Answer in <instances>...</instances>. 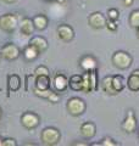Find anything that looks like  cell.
Listing matches in <instances>:
<instances>
[{"mask_svg": "<svg viewBox=\"0 0 139 146\" xmlns=\"http://www.w3.org/2000/svg\"><path fill=\"white\" fill-rule=\"evenodd\" d=\"M60 139H61V134H60V131L56 129V128L48 127V128H45V129L41 130L40 140L44 145H48V146L56 145L60 141Z\"/></svg>", "mask_w": 139, "mask_h": 146, "instance_id": "obj_1", "label": "cell"}, {"mask_svg": "<svg viewBox=\"0 0 139 146\" xmlns=\"http://www.w3.org/2000/svg\"><path fill=\"white\" fill-rule=\"evenodd\" d=\"M112 63L120 70H127L132 65V56L124 51H116L112 55Z\"/></svg>", "mask_w": 139, "mask_h": 146, "instance_id": "obj_2", "label": "cell"}, {"mask_svg": "<svg viewBox=\"0 0 139 146\" xmlns=\"http://www.w3.org/2000/svg\"><path fill=\"white\" fill-rule=\"evenodd\" d=\"M66 107H67V111H68L70 115H72V116H81L82 113L86 112L87 105L80 98H71L67 101V106Z\"/></svg>", "mask_w": 139, "mask_h": 146, "instance_id": "obj_3", "label": "cell"}, {"mask_svg": "<svg viewBox=\"0 0 139 146\" xmlns=\"http://www.w3.org/2000/svg\"><path fill=\"white\" fill-rule=\"evenodd\" d=\"M40 123V117L34 112H25L21 116V124L26 129H34Z\"/></svg>", "mask_w": 139, "mask_h": 146, "instance_id": "obj_4", "label": "cell"}, {"mask_svg": "<svg viewBox=\"0 0 139 146\" xmlns=\"http://www.w3.org/2000/svg\"><path fill=\"white\" fill-rule=\"evenodd\" d=\"M17 18L15 15H11V13H6L0 17V28L4 32H7V33H11L16 29L17 27Z\"/></svg>", "mask_w": 139, "mask_h": 146, "instance_id": "obj_5", "label": "cell"}, {"mask_svg": "<svg viewBox=\"0 0 139 146\" xmlns=\"http://www.w3.org/2000/svg\"><path fill=\"white\" fill-rule=\"evenodd\" d=\"M1 57H4L7 61H13L20 56V49L15 44H6L1 48Z\"/></svg>", "mask_w": 139, "mask_h": 146, "instance_id": "obj_6", "label": "cell"}, {"mask_svg": "<svg viewBox=\"0 0 139 146\" xmlns=\"http://www.w3.org/2000/svg\"><path fill=\"white\" fill-rule=\"evenodd\" d=\"M88 25L94 29H101L106 27V18L101 12H93L88 17Z\"/></svg>", "mask_w": 139, "mask_h": 146, "instance_id": "obj_7", "label": "cell"}, {"mask_svg": "<svg viewBox=\"0 0 139 146\" xmlns=\"http://www.w3.org/2000/svg\"><path fill=\"white\" fill-rule=\"evenodd\" d=\"M57 35L59 38L62 40V42L67 43L71 42L75 36V32H73V28L68 25H60L57 27Z\"/></svg>", "mask_w": 139, "mask_h": 146, "instance_id": "obj_8", "label": "cell"}, {"mask_svg": "<svg viewBox=\"0 0 139 146\" xmlns=\"http://www.w3.org/2000/svg\"><path fill=\"white\" fill-rule=\"evenodd\" d=\"M122 129L126 131V133H133L137 129V119L134 117V112L132 110H129L127 113V117L124 122L122 123Z\"/></svg>", "mask_w": 139, "mask_h": 146, "instance_id": "obj_9", "label": "cell"}, {"mask_svg": "<svg viewBox=\"0 0 139 146\" xmlns=\"http://www.w3.org/2000/svg\"><path fill=\"white\" fill-rule=\"evenodd\" d=\"M29 46L34 48L39 54H41L48 49V40L44 36H33L29 40Z\"/></svg>", "mask_w": 139, "mask_h": 146, "instance_id": "obj_10", "label": "cell"}, {"mask_svg": "<svg viewBox=\"0 0 139 146\" xmlns=\"http://www.w3.org/2000/svg\"><path fill=\"white\" fill-rule=\"evenodd\" d=\"M80 131H81V135L84 139H92L96 134V127L93 122H86L81 125Z\"/></svg>", "mask_w": 139, "mask_h": 146, "instance_id": "obj_11", "label": "cell"}, {"mask_svg": "<svg viewBox=\"0 0 139 146\" xmlns=\"http://www.w3.org/2000/svg\"><path fill=\"white\" fill-rule=\"evenodd\" d=\"M34 93H35L37 96H40L43 99L49 100L50 102H57L59 101V95L56 93H54V91L50 90V88L45 89V90H39V89L34 88Z\"/></svg>", "mask_w": 139, "mask_h": 146, "instance_id": "obj_12", "label": "cell"}, {"mask_svg": "<svg viewBox=\"0 0 139 146\" xmlns=\"http://www.w3.org/2000/svg\"><path fill=\"white\" fill-rule=\"evenodd\" d=\"M53 84L55 86V89H56L57 91H65L67 89V86H68V79L65 77L63 74H56L54 77V80H53Z\"/></svg>", "mask_w": 139, "mask_h": 146, "instance_id": "obj_13", "label": "cell"}, {"mask_svg": "<svg viewBox=\"0 0 139 146\" xmlns=\"http://www.w3.org/2000/svg\"><path fill=\"white\" fill-rule=\"evenodd\" d=\"M34 31V25L33 21L29 20V18H23L20 23V32L23 35H31L33 34Z\"/></svg>", "mask_w": 139, "mask_h": 146, "instance_id": "obj_14", "label": "cell"}, {"mask_svg": "<svg viewBox=\"0 0 139 146\" xmlns=\"http://www.w3.org/2000/svg\"><path fill=\"white\" fill-rule=\"evenodd\" d=\"M35 88L39 90H45L50 88V78L48 74L35 76Z\"/></svg>", "mask_w": 139, "mask_h": 146, "instance_id": "obj_15", "label": "cell"}, {"mask_svg": "<svg viewBox=\"0 0 139 146\" xmlns=\"http://www.w3.org/2000/svg\"><path fill=\"white\" fill-rule=\"evenodd\" d=\"M68 85L72 90H76V91H82L83 90V76L80 74H75L72 76L68 80Z\"/></svg>", "mask_w": 139, "mask_h": 146, "instance_id": "obj_16", "label": "cell"}, {"mask_svg": "<svg viewBox=\"0 0 139 146\" xmlns=\"http://www.w3.org/2000/svg\"><path fill=\"white\" fill-rule=\"evenodd\" d=\"M21 78L17 74H11L7 77V88L10 91H17L21 88Z\"/></svg>", "mask_w": 139, "mask_h": 146, "instance_id": "obj_17", "label": "cell"}, {"mask_svg": "<svg viewBox=\"0 0 139 146\" xmlns=\"http://www.w3.org/2000/svg\"><path fill=\"white\" fill-rule=\"evenodd\" d=\"M127 85L129 90L132 91H138L139 90V71H134L131 76L128 77L127 80Z\"/></svg>", "mask_w": 139, "mask_h": 146, "instance_id": "obj_18", "label": "cell"}, {"mask_svg": "<svg viewBox=\"0 0 139 146\" xmlns=\"http://www.w3.org/2000/svg\"><path fill=\"white\" fill-rule=\"evenodd\" d=\"M81 66L86 72H90L93 70H96V61L92 56H84L81 60Z\"/></svg>", "mask_w": 139, "mask_h": 146, "instance_id": "obj_19", "label": "cell"}, {"mask_svg": "<svg viewBox=\"0 0 139 146\" xmlns=\"http://www.w3.org/2000/svg\"><path fill=\"white\" fill-rule=\"evenodd\" d=\"M33 25H34V28L38 29V31H43L48 27V18H46L44 15H38L35 16L33 20Z\"/></svg>", "mask_w": 139, "mask_h": 146, "instance_id": "obj_20", "label": "cell"}, {"mask_svg": "<svg viewBox=\"0 0 139 146\" xmlns=\"http://www.w3.org/2000/svg\"><path fill=\"white\" fill-rule=\"evenodd\" d=\"M111 83H112L114 89L117 91V93L122 91L124 89V86H126V82H124L122 76H112L111 77Z\"/></svg>", "mask_w": 139, "mask_h": 146, "instance_id": "obj_21", "label": "cell"}, {"mask_svg": "<svg viewBox=\"0 0 139 146\" xmlns=\"http://www.w3.org/2000/svg\"><path fill=\"white\" fill-rule=\"evenodd\" d=\"M101 88H103V90L109 95L118 94L112 86V83H111V77H105V78L103 79V82H101Z\"/></svg>", "mask_w": 139, "mask_h": 146, "instance_id": "obj_22", "label": "cell"}, {"mask_svg": "<svg viewBox=\"0 0 139 146\" xmlns=\"http://www.w3.org/2000/svg\"><path fill=\"white\" fill-rule=\"evenodd\" d=\"M23 55H25V57L27 58V60H34V58L38 56L39 55V52L37 51V50L34 49V48H32V46H27L26 49H25V51H23Z\"/></svg>", "mask_w": 139, "mask_h": 146, "instance_id": "obj_23", "label": "cell"}, {"mask_svg": "<svg viewBox=\"0 0 139 146\" xmlns=\"http://www.w3.org/2000/svg\"><path fill=\"white\" fill-rule=\"evenodd\" d=\"M129 25L134 27V28L139 27V10H134L131 12V15H129Z\"/></svg>", "mask_w": 139, "mask_h": 146, "instance_id": "obj_24", "label": "cell"}, {"mask_svg": "<svg viewBox=\"0 0 139 146\" xmlns=\"http://www.w3.org/2000/svg\"><path fill=\"white\" fill-rule=\"evenodd\" d=\"M89 83H90V91H95L96 90V70H93L89 72Z\"/></svg>", "mask_w": 139, "mask_h": 146, "instance_id": "obj_25", "label": "cell"}, {"mask_svg": "<svg viewBox=\"0 0 139 146\" xmlns=\"http://www.w3.org/2000/svg\"><path fill=\"white\" fill-rule=\"evenodd\" d=\"M108 15H109V20H112V21H117L120 17V13L116 9H110L108 11Z\"/></svg>", "mask_w": 139, "mask_h": 146, "instance_id": "obj_26", "label": "cell"}, {"mask_svg": "<svg viewBox=\"0 0 139 146\" xmlns=\"http://www.w3.org/2000/svg\"><path fill=\"white\" fill-rule=\"evenodd\" d=\"M34 74L35 76H39V74H48L49 76V70H48V67H45V66H38L34 71Z\"/></svg>", "mask_w": 139, "mask_h": 146, "instance_id": "obj_27", "label": "cell"}, {"mask_svg": "<svg viewBox=\"0 0 139 146\" xmlns=\"http://www.w3.org/2000/svg\"><path fill=\"white\" fill-rule=\"evenodd\" d=\"M106 27H108L110 31H116V29H117V25H116V21H112V20L106 21Z\"/></svg>", "mask_w": 139, "mask_h": 146, "instance_id": "obj_28", "label": "cell"}, {"mask_svg": "<svg viewBox=\"0 0 139 146\" xmlns=\"http://www.w3.org/2000/svg\"><path fill=\"white\" fill-rule=\"evenodd\" d=\"M3 146H16V141H15V139L6 138L3 140Z\"/></svg>", "mask_w": 139, "mask_h": 146, "instance_id": "obj_29", "label": "cell"}, {"mask_svg": "<svg viewBox=\"0 0 139 146\" xmlns=\"http://www.w3.org/2000/svg\"><path fill=\"white\" fill-rule=\"evenodd\" d=\"M96 145H103V146H106V145H110V146H115V145H117L116 143H114V140L112 139H110V138H105L103 140V143H100V144H96Z\"/></svg>", "mask_w": 139, "mask_h": 146, "instance_id": "obj_30", "label": "cell"}, {"mask_svg": "<svg viewBox=\"0 0 139 146\" xmlns=\"http://www.w3.org/2000/svg\"><path fill=\"white\" fill-rule=\"evenodd\" d=\"M123 4L126 6H131L132 4H133V0H123Z\"/></svg>", "mask_w": 139, "mask_h": 146, "instance_id": "obj_31", "label": "cell"}, {"mask_svg": "<svg viewBox=\"0 0 139 146\" xmlns=\"http://www.w3.org/2000/svg\"><path fill=\"white\" fill-rule=\"evenodd\" d=\"M4 3H6V4H12V3H15L16 0H3Z\"/></svg>", "mask_w": 139, "mask_h": 146, "instance_id": "obj_32", "label": "cell"}, {"mask_svg": "<svg viewBox=\"0 0 139 146\" xmlns=\"http://www.w3.org/2000/svg\"><path fill=\"white\" fill-rule=\"evenodd\" d=\"M56 1L60 4V5H62V4H65V1H66V0H56Z\"/></svg>", "mask_w": 139, "mask_h": 146, "instance_id": "obj_33", "label": "cell"}, {"mask_svg": "<svg viewBox=\"0 0 139 146\" xmlns=\"http://www.w3.org/2000/svg\"><path fill=\"white\" fill-rule=\"evenodd\" d=\"M1 117H3V111H1V108H0V119H1Z\"/></svg>", "mask_w": 139, "mask_h": 146, "instance_id": "obj_34", "label": "cell"}, {"mask_svg": "<svg viewBox=\"0 0 139 146\" xmlns=\"http://www.w3.org/2000/svg\"><path fill=\"white\" fill-rule=\"evenodd\" d=\"M137 35H138V38H139V27L137 28Z\"/></svg>", "mask_w": 139, "mask_h": 146, "instance_id": "obj_35", "label": "cell"}, {"mask_svg": "<svg viewBox=\"0 0 139 146\" xmlns=\"http://www.w3.org/2000/svg\"><path fill=\"white\" fill-rule=\"evenodd\" d=\"M1 145H3V140H1V139H0V146H1Z\"/></svg>", "mask_w": 139, "mask_h": 146, "instance_id": "obj_36", "label": "cell"}, {"mask_svg": "<svg viewBox=\"0 0 139 146\" xmlns=\"http://www.w3.org/2000/svg\"><path fill=\"white\" fill-rule=\"evenodd\" d=\"M0 58H1V54H0Z\"/></svg>", "mask_w": 139, "mask_h": 146, "instance_id": "obj_37", "label": "cell"}]
</instances>
